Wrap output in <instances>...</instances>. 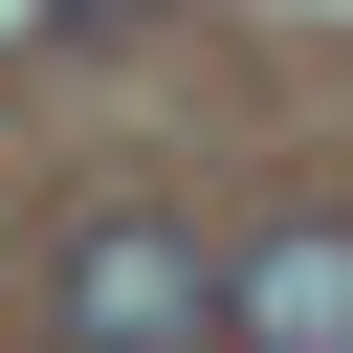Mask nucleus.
I'll return each instance as SVG.
<instances>
[{
	"mask_svg": "<svg viewBox=\"0 0 353 353\" xmlns=\"http://www.w3.org/2000/svg\"><path fill=\"white\" fill-rule=\"evenodd\" d=\"M44 353H221V243L154 221V199L66 221V265H44Z\"/></svg>",
	"mask_w": 353,
	"mask_h": 353,
	"instance_id": "nucleus-1",
	"label": "nucleus"
},
{
	"mask_svg": "<svg viewBox=\"0 0 353 353\" xmlns=\"http://www.w3.org/2000/svg\"><path fill=\"white\" fill-rule=\"evenodd\" d=\"M221 353H353V221L221 243Z\"/></svg>",
	"mask_w": 353,
	"mask_h": 353,
	"instance_id": "nucleus-2",
	"label": "nucleus"
}]
</instances>
